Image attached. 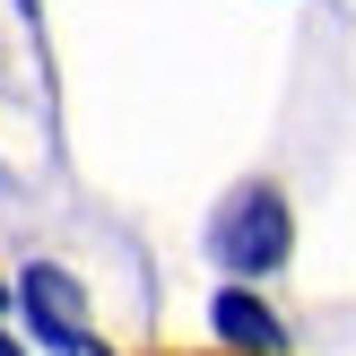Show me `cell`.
<instances>
[{"mask_svg": "<svg viewBox=\"0 0 356 356\" xmlns=\"http://www.w3.org/2000/svg\"><path fill=\"white\" fill-rule=\"evenodd\" d=\"M218 339H226V348H243V356H287V330H278L243 287H226V296H218Z\"/></svg>", "mask_w": 356, "mask_h": 356, "instance_id": "2", "label": "cell"}, {"mask_svg": "<svg viewBox=\"0 0 356 356\" xmlns=\"http://www.w3.org/2000/svg\"><path fill=\"white\" fill-rule=\"evenodd\" d=\"M0 356H17V348H9V339H0Z\"/></svg>", "mask_w": 356, "mask_h": 356, "instance_id": "4", "label": "cell"}, {"mask_svg": "<svg viewBox=\"0 0 356 356\" xmlns=\"http://www.w3.org/2000/svg\"><path fill=\"white\" fill-rule=\"evenodd\" d=\"M218 252L235 261V270H278L287 261V209H278V191H243L235 209L218 218Z\"/></svg>", "mask_w": 356, "mask_h": 356, "instance_id": "1", "label": "cell"}, {"mask_svg": "<svg viewBox=\"0 0 356 356\" xmlns=\"http://www.w3.org/2000/svg\"><path fill=\"white\" fill-rule=\"evenodd\" d=\"M209 356H243V348H209Z\"/></svg>", "mask_w": 356, "mask_h": 356, "instance_id": "3", "label": "cell"}]
</instances>
